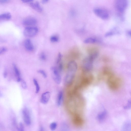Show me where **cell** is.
<instances>
[{
  "label": "cell",
  "instance_id": "cell-1",
  "mask_svg": "<svg viewBox=\"0 0 131 131\" xmlns=\"http://www.w3.org/2000/svg\"><path fill=\"white\" fill-rule=\"evenodd\" d=\"M107 84L109 88L113 91H117L120 89L123 84L122 79L115 76L111 73H107L105 74Z\"/></svg>",
  "mask_w": 131,
  "mask_h": 131
},
{
  "label": "cell",
  "instance_id": "cell-2",
  "mask_svg": "<svg viewBox=\"0 0 131 131\" xmlns=\"http://www.w3.org/2000/svg\"><path fill=\"white\" fill-rule=\"evenodd\" d=\"M77 68V64L75 61H72L68 63L65 78V82L66 85H69L71 84L76 75Z\"/></svg>",
  "mask_w": 131,
  "mask_h": 131
},
{
  "label": "cell",
  "instance_id": "cell-3",
  "mask_svg": "<svg viewBox=\"0 0 131 131\" xmlns=\"http://www.w3.org/2000/svg\"><path fill=\"white\" fill-rule=\"evenodd\" d=\"M98 53L96 51L91 53L88 57L85 58L83 62V67L84 70L88 72L93 68V63L98 57Z\"/></svg>",
  "mask_w": 131,
  "mask_h": 131
},
{
  "label": "cell",
  "instance_id": "cell-4",
  "mask_svg": "<svg viewBox=\"0 0 131 131\" xmlns=\"http://www.w3.org/2000/svg\"><path fill=\"white\" fill-rule=\"evenodd\" d=\"M128 5L127 0H115V6L117 12L122 14L126 10Z\"/></svg>",
  "mask_w": 131,
  "mask_h": 131
},
{
  "label": "cell",
  "instance_id": "cell-5",
  "mask_svg": "<svg viewBox=\"0 0 131 131\" xmlns=\"http://www.w3.org/2000/svg\"><path fill=\"white\" fill-rule=\"evenodd\" d=\"M53 78L55 82L58 84H60L61 82L62 77L61 73L57 66L52 67L51 68Z\"/></svg>",
  "mask_w": 131,
  "mask_h": 131
},
{
  "label": "cell",
  "instance_id": "cell-6",
  "mask_svg": "<svg viewBox=\"0 0 131 131\" xmlns=\"http://www.w3.org/2000/svg\"><path fill=\"white\" fill-rule=\"evenodd\" d=\"M93 12L98 17L103 20L108 19L109 14L106 10L100 8H96L93 10Z\"/></svg>",
  "mask_w": 131,
  "mask_h": 131
},
{
  "label": "cell",
  "instance_id": "cell-7",
  "mask_svg": "<svg viewBox=\"0 0 131 131\" xmlns=\"http://www.w3.org/2000/svg\"><path fill=\"white\" fill-rule=\"evenodd\" d=\"M39 32V29L36 27H28L25 28L23 32V34L26 37H33L36 35Z\"/></svg>",
  "mask_w": 131,
  "mask_h": 131
},
{
  "label": "cell",
  "instance_id": "cell-8",
  "mask_svg": "<svg viewBox=\"0 0 131 131\" xmlns=\"http://www.w3.org/2000/svg\"><path fill=\"white\" fill-rule=\"evenodd\" d=\"M93 81V77L89 76L83 77L79 84L77 88L79 89H84L91 84Z\"/></svg>",
  "mask_w": 131,
  "mask_h": 131
},
{
  "label": "cell",
  "instance_id": "cell-9",
  "mask_svg": "<svg viewBox=\"0 0 131 131\" xmlns=\"http://www.w3.org/2000/svg\"><path fill=\"white\" fill-rule=\"evenodd\" d=\"M22 115L24 121L28 126H30L31 123V119L29 110L27 108L22 110Z\"/></svg>",
  "mask_w": 131,
  "mask_h": 131
},
{
  "label": "cell",
  "instance_id": "cell-10",
  "mask_svg": "<svg viewBox=\"0 0 131 131\" xmlns=\"http://www.w3.org/2000/svg\"><path fill=\"white\" fill-rule=\"evenodd\" d=\"M37 23V21L35 19L32 17L25 18L23 22V24L27 27L34 26Z\"/></svg>",
  "mask_w": 131,
  "mask_h": 131
},
{
  "label": "cell",
  "instance_id": "cell-11",
  "mask_svg": "<svg viewBox=\"0 0 131 131\" xmlns=\"http://www.w3.org/2000/svg\"><path fill=\"white\" fill-rule=\"evenodd\" d=\"M73 121L75 124L79 127H82L85 123V120L82 116L75 115L74 116Z\"/></svg>",
  "mask_w": 131,
  "mask_h": 131
},
{
  "label": "cell",
  "instance_id": "cell-12",
  "mask_svg": "<svg viewBox=\"0 0 131 131\" xmlns=\"http://www.w3.org/2000/svg\"><path fill=\"white\" fill-rule=\"evenodd\" d=\"M50 97V93L49 91H46L42 94L40 101L41 102L44 104L47 103L49 102Z\"/></svg>",
  "mask_w": 131,
  "mask_h": 131
},
{
  "label": "cell",
  "instance_id": "cell-13",
  "mask_svg": "<svg viewBox=\"0 0 131 131\" xmlns=\"http://www.w3.org/2000/svg\"><path fill=\"white\" fill-rule=\"evenodd\" d=\"M24 45L26 49L29 51L32 52L34 50V45L32 41L29 39H27L25 40Z\"/></svg>",
  "mask_w": 131,
  "mask_h": 131
},
{
  "label": "cell",
  "instance_id": "cell-14",
  "mask_svg": "<svg viewBox=\"0 0 131 131\" xmlns=\"http://www.w3.org/2000/svg\"><path fill=\"white\" fill-rule=\"evenodd\" d=\"M30 6L32 9L37 12H40L42 11V9L38 2H36L35 3H31L30 4Z\"/></svg>",
  "mask_w": 131,
  "mask_h": 131
},
{
  "label": "cell",
  "instance_id": "cell-15",
  "mask_svg": "<svg viewBox=\"0 0 131 131\" xmlns=\"http://www.w3.org/2000/svg\"><path fill=\"white\" fill-rule=\"evenodd\" d=\"M63 93L62 91H60L59 93L57 99V104L59 107L61 105L63 99Z\"/></svg>",
  "mask_w": 131,
  "mask_h": 131
},
{
  "label": "cell",
  "instance_id": "cell-16",
  "mask_svg": "<svg viewBox=\"0 0 131 131\" xmlns=\"http://www.w3.org/2000/svg\"><path fill=\"white\" fill-rule=\"evenodd\" d=\"M13 66L15 75L17 77V81L18 82H20L22 80L20 72L15 64H13Z\"/></svg>",
  "mask_w": 131,
  "mask_h": 131
},
{
  "label": "cell",
  "instance_id": "cell-17",
  "mask_svg": "<svg viewBox=\"0 0 131 131\" xmlns=\"http://www.w3.org/2000/svg\"><path fill=\"white\" fill-rule=\"evenodd\" d=\"M107 115V111L104 110L99 114L97 117V119L100 122H102L105 119Z\"/></svg>",
  "mask_w": 131,
  "mask_h": 131
},
{
  "label": "cell",
  "instance_id": "cell-18",
  "mask_svg": "<svg viewBox=\"0 0 131 131\" xmlns=\"http://www.w3.org/2000/svg\"><path fill=\"white\" fill-rule=\"evenodd\" d=\"M98 41V40L95 37H90L85 40L84 42L86 44H93L96 43Z\"/></svg>",
  "mask_w": 131,
  "mask_h": 131
},
{
  "label": "cell",
  "instance_id": "cell-19",
  "mask_svg": "<svg viewBox=\"0 0 131 131\" xmlns=\"http://www.w3.org/2000/svg\"><path fill=\"white\" fill-rule=\"evenodd\" d=\"M60 40L59 36L57 34H54L51 35L50 37V41L53 43H56L59 42Z\"/></svg>",
  "mask_w": 131,
  "mask_h": 131
},
{
  "label": "cell",
  "instance_id": "cell-20",
  "mask_svg": "<svg viewBox=\"0 0 131 131\" xmlns=\"http://www.w3.org/2000/svg\"><path fill=\"white\" fill-rule=\"evenodd\" d=\"M11 17V15L10 13H5L0 15V20H9Z\"/></svg>",
  "mask_w": 131,
  "mask_h": 131
},
{
  "label": "cell",
  "instance_id": "cell-21",
  "mask_svg": "<svg viewBox=\"0 0 131 131\" xmlns=\"http://www.w3.org/2000/svg\"><path fill=\"white\" fill-rule=\"evenodd\" d=\"M33 81L35 87V92L37 93H38L40 91V89L39 84L35 78L33 79Z\"/></svg>",
  "mask_w": 131,
  "mask_h": 131
},
{
  "label": "cell",
  "instance_id": "cell-22",
  "mask_svg": "<svg viewBox=\"0 0 131 131\" xmlns=\"http://www.w3.org/2000/svg\"><path fill=\"white\" fill-rule=\"evenodd\" d=\"M63 57L62 54L60 53H59L58 55L57 60H56V65H57L62 62Z\"/></svg>",
  "mask_w": 131,
  "mask_h": 131
},
{
  "label": "cell",
  "instance_id": "cell-23",
  "mask_svg": "<svg viewBox=\"0 0 131 131\" xmlns=\"http://www.w3.org/2000/svg\"><path fill=\"white\" fill-rule=\"evenodd\" d=\"M39 58L41 60L44 61L47 59V56L45 53L42 52L40 55Z\"/></svg>",
  "mask_w": 131,
  "mask_h": 131
},
{
  "label": "cell",
  "instance_id": "cell-24",
  "mask_svg": "<svg viewBox=\"0 0 131 131\" xmlns=\"http://www.w3.org/2000/svg\"><path fill=\"white\" fill-rule=\"evenodd\" d=\"M61 129L62 131H68L69 130V127L68 124L65 123H64L62 124Z\"/></svg>",
  "mask_w": 131,
  "mask_h": 131
},
{
  "label": "cell",
  "instance_id": "cell-25",
  "mask_svg": "<svg viewBox=\"0 0 131 131\" xmlns=\"http://www.w3.org/2000/svg\"><path fill=\"white\" fill-rule=\"evenodd\" d=\"M58 124L57 122H53L50 125V128L51 130L54 131L57 128Z\"/></svg>",
  "mask_w": 131,
  "mask_h": 131
},
{
  "label": "cell",
  "instance_id": "cell-26",
  "mask_svg": "<svg viewBox=\"0 0 131 131\" xmlns=\"http://www.w3.org/2000/svg\"><path fill=\"white\" fill-rule=\"evenodd\" d=\"M40 74L45 78L47 77V74L46 72L43 69H39L37 71Z\"/></svg>",
  "mask_w": 131,
  "mask_h": 131
},
{
  "label": "cell",
  "instance_id": "cell-27",
  "mask_svg": "<svg viewBox=\"0 0 131 131\" xmlns=\"http://www.w3.org/2000/svg\"><path fill=\"white\" fill-rule=\"evenodd\" d=\"M130 123L129 122H127L124 124L123 128L126 130H129V129H130Z\"/></svg>",
  "mask_w": 131,
  "mask_h": 131
},
{
  "label": "cell",
  "instance_id": "cell-28",
  "mask_svg": "<svg viewBox=\"0 0 131 131\" xmlns=\"http://www.w3.org/2000/svg\"><path fill=\"white\" fill-rule=\"evenodd\" d=\"M57 65V66H57L59 70L61 73L63 69V65L62 62L60 63Z\"/></svg>",
  "mask_w": 131,
  "mask_h": 131
},
{
  "label": "cell",
  "instance_id": "cell-29",
  "mask_svg": "<svg viewBox=\"0 0 131 131\" xmlns=\"http://www.w3.org/2000/svg\"><path fill=\"white\" fill-rule=\"evenodd\" d=\"M116 32L114 30H112L107 33L105 34V36L108 37L113 35H114Z\"/></svg>",
  "mask_w": 131,
  "mask_h": 131
},
{
  "label": "cell",
  "instance_id": "cell-30",
  "mask_svg": "<svg viewBox=\"0 0 131 131\" xmlns=\"http://www.w3.org/2000/svg\"><path fill=\"white\" fill-rule=\"evenodd\" d=\"M21 82V86L24 89H26L27 88V86L25 82L22 80Z\"/></svg>",
  "mask_w": 131,
  "mask_h": 131
},
{
  "label": "cell",
  "instance_id": "cell-31",
  "mask_svg": "<svg viewBox=\"0 0 131 131\" xmlns=\"http://www.w3.org/2000/svg\"><path fill=\"white\" fill-rule=\"evenodd\" d=\"M17 129L20 131L24 130V127L23 124L22 123H20L19 127H17Z\"/></svg>",
  "mask_w": 131,
  "mask_h": 131
},
{
  "label": "cell",
  "instance_id": "cell-32",
  "mask_svg": "<svg viewBox=\"0 0 131 131\" xmlns=\"http://www.w3.org/2000/svg\"><path fill=\"white\" fill-rule=\"evenodd\" d=\"M7 51V49L5 47H2L0 48V55L2 54Z\"/></svg>",
  "mask_w": 131,
  "mask_h": 131
},
{
  "label": "cell",
  "instance_id": "cell-33",
  "mask_svg": "<svg viewBox=\"0 0 131 131\" xmlns=\"http://www.w3.org/2000/svg\"><path fill=\"white\" fill-rule=\"evenodd\" d=\"M21 1L24 3H28L32 2L33 0H21Z\"/></svg>",
  "mask_w": 131,
  "mask_h": 131
},
{
  "label": "cell",
  "instance_id": "cell-34",
  "mask_svg": "<svg viewBox=\"0 0 131 131\" xmlns=\"http://www.w3.org/2000/svg\"><path fill=\"white\" fill-rule=\"evenodd\" d=\"M130 107V101H129L127 105L125 107V108L127 109V108H129V107Z\"/></svg>",
  "mask_w": 131,
  "mask_h": 131
},
{
  "label": "cell",
  "instance_id": "cell-35",
  "mask_svg": "<svg viewBox=\"0 0 131 131\" xmlns=\"http://www.w3.org/2000/svg\"><path fill=\"white\" fill-rule=\"evenodd\" d=\"M9 0H0V3L4 4L7 2Z\"/></svg>",
  "mask_w": 131,
  "mask_h": 131
},
{
  "label": "cell",
  "instance_id": "cell-36",
  "mask_svg": "<svg viewBox=\"0 0 131 131\" xmlns=\"http://www.w3.org/2000/svg\"><path fill=\"white\" fill-rule=\"evenodd\" d=\"M49 1V0H42V3L43 4H44L47 3Z\"/></svg>",
  "mask_w": 131,
  "mask_h": 131
},
{
  "label": "cell",
  "instance_id": "cell-37",
  "mask_svg": "<svg viewBox=\"0 0 131 131\" xmlns=\"http://www.w3.org/2000/svg\"><path fill=\"white\" fill-rule=\"evenodd\" d=\"M39 130L40 131H44L45 130L44 128L42 126H41L39 128Z\"/></svg>",
  "mask_w": 131,
  "mask_h": 131
},
{
  "label": "cell",
  "instance_id": "cell-38",
  "mask_svg": "<svg viewBox=\"0 0 131 131\" xmlns=\"http://www.w3.org/2000/svg\"><path fill=\"white\" fill-rule=\"evenodd\" d=\"M7 76V72L6 71H5L4 73V76L5 78H6Z\"/></svg>",
  "mask_w": 131,
  "mask_h": 131
},
{
  "label": "cell",
  "instance_id": "cell-39",
  "mask_svg": "<svg viewBox=\"0 0 131 131\" xmlns=\"http://www.w3.org/2000/svg\"><path fill=\"white\" fill-rule=\"evenodd\" d=\"M127 34L128 36H131V31H129L127 32Z\"/></svg>",
  "mask_w": 131,
  "mask_h": 131
},
{
  "label": "cell",
  "instance_id": "cell-40",
  "mask_svg": "<svg viewBox=\"0 0 131 131\" xmlns=\"http://www.w3.org/2000/svg\"><path fill=\"white\" fill-rule=\"evenodd\" d=\"M1 95H2L1 93H0V96H1Z\"/></svg>",
  "mask_w": 131,
  "mask_h": 131
}]
</instances>
